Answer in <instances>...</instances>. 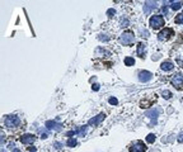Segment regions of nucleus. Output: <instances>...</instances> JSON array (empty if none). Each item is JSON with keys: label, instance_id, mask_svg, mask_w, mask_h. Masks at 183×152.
Segmentation results:
<instances>
[{"label": "nucleus", "instance_id": "nucleus-7", "mask_svg": "<svg viewBox=\"0 0 183 152\" xmlns=\"http://www.w3.org/2000/svg\"><path fill=\"white\" fill-rule=\"evenodd\" d=\"M46 128L47 129H52V131H56V132H60L62 129V126L57 122H55V121H47L46 122Z\"/></svg>", "mask_w": 183, "mask_h": 152}, {"label": "nucleus", "instance_id": "nucleus-27", "mask_svg": "<svg viewBox=\"0 0 183 152\" xmlns=\"http://www.w3.org/2000/svg\"><path fill=\"white\" fill-rule=\"evenodd\" d=\"M127 24H129V21H127V19H122L121 21V27H127Z\"/></svg>", "mask_w": 183, "mask_h": 152}, {"label": "nucleus", "instance_id": "nucleus-30", "mask_svg": "<svg viewBox=\"0 0 183 152\" xmlns=\"http://www.w3.org/2000/svg\"><path fill=\"white\" fill-rule=\"evenodd\" d=\"M99 86H101L99 84H94V85H93V90H94V91H98V90H99Z\"/></svg>", "mask_w": 183, "mask_h": 152}, {"label": "nucleus", "instance_id": "nucleus-8", "mask_svg": "<svg viewBox=\"0 0 183 152\" xmlns=\"http://www.w3.org/2000/svg\"><path fill=\"white\" fill-rule=\"evenodd\" d=\"M172 84H173V86H176L177 89H183V76L181 75V74H178V75H176L174 78L172 79Z\"/></svg>", "mask_w": 183, "mask_h": 152}, {"label": "nucleus", "instance_id": "nucleus-28", "mask_svg": "<svg viewBox=\"0 0 183 152\" xmlns=\"http://www.w3.org/2000/svg\"><path fill=\"white\" fill-rule=\"evenodd\" d=\"M140 33H141V36H142V37H149V32H148V31H145V29H144V31L141 29V31H140Z\"/></svg>", "mask_w": 183, "mask_h": 152}, {"label": "nucleus", "instance_id": "nucleus-19", "mask_svg": "<svg viewBox=\"0 0 183 152\" xmlns=\"http://www.w3.org/2000/svg\"><path fill=\"white\" fill-rule=\"evenodd\" d=\"M174 22H176L177 24H183V13H182V14H178V15L176 17Z\"/></svg>", "mask_w": 183, "mask_h": 152}, {"label": "nucleus", "instance_id": "nucleus-21", "mask_svg": "<svg viewBox=\"0 0 183 152\" xmlns=\"http://www.w3.org/2000/svg\"><path fill=\"white\" fill-rule=\"evenodd\" d=\"M161 94H163V98H166V99H171V97H172V93L169 90H164Z\"/></svg>", "mask_w": 183, "mask_h": 152}, {"label": "nucleus", "instance_id": "nucleus-5", "mask_svg": "<svg viewBox=\"0 0 183 152\" xmlns=\"http://www.w3.org/2000/svg\"><path fill=\"white\" fill-rule=\"evenodd\" d=\"M146 147L145 146V143L144 142H141V141H136V142H134L131 146H130V152H144V151H146Z\"/></svg>", "mask_w": 183, "mask_h": 152}, {"label": "nucleus", "instance_id": "nucleus-18", "mask_svg": "<svg viewBox=\"0 0 183 152\" xmlns=\"http://www.w3.org/2000/svg\"><path fill=\"white\" fill-rule=\"evenodd\" d=\"M66 145H67L69 147H75V146L78 145V141H77L75 138H69L67 142H66Z\"/></svg>", "mask_w": 183, "mask_h": 152}, {"label": "nucleus", "instance_id": "nucleus-12", "mask_svg": "<svg viewBox=\"0 0 183 152\" xmlns=\"http://www.w3.org/2000/svg\"><path fill=\"white\" fill-rule=\"evenodd\" d=\"M87 133V126H83V127H78L77 129L74 131H70L67 133V136H74V135H79V136H84Z\"/></svg>", "mask_w": 183, "mask_h": 152}, {"label": "nucleus", "instance_id": "nucleus-11", "mask_svg": "<svg viewBox=\"0 0 183 152\" xmlns=\"http://www.w3.org/2000/svg\"><path fill=\"white\" fill-rule=\"evenodd\" d=\"M34 141H36V137L33 135H29V133H27V135H23L21 137V142L23 145H32Z\"/></svg>", "mask_w": 183, "mask_h": 152}, {"label": "nucleus", "instance_id": "nucleus-10", "mask_svg": "<svg viewBox=\"0 0 183 152\" xmlns=\"http://www.w3.org/2000/svg\"><path fill=\"white\" fill-rule=\"evenodd\" d=\"M154 9H156V2H145V4H144L145 14H150Z\"/></svg>", "mask_w": 183, "mask_h": 152}, {"label": "nucleus", "instance_id": "nucleus-6", "mask_svg": "<svg viewBox=\"0 0 183 152\" xmlns=\"http://www.w3.org/2000/svg\"><path fill=\"white\" fill-rule=\"evenodd\" d=\"M153 79V74L149 71H140L139 72V80L141 83H148Z\"/></svg>", "mask_w": 183, "mask_h": 152}, {"label": "nucleus", "instance_id": "nucleus-26", "mask_svg": "<svg viewBox=\"0 0 183 152\" xmlns=\"http://www.w3.org/2000/svg\"><path fill=\"white\" fill-rule=\"evenodd\" d=\"M55 148H56V150H61L62 148V143H60V142H55Z\"/></svg>", "mask_w": 183, "mask_h": 152}, {"label": "nucleus", "instance_id": "nucleus-24", "mask_svg": "<svg viewBox=\"0 0 183 152\" xmlns=\"http://www.w3.org/2000/svg\"><path fill=\"white\" fill-rule=\"evenodd\" d=\"M115 14H116V10H115V9H108V10H107V15H108L109 18H112Z\"/></svg>", "mask_w": 183, "mask_h": 152}, {"label": "nucleus", "instance_id": "nucleus-33", "mask_svg": "<svg viewBox=\"0 0 183 152\" xmlns=\"http://www.w3.org/2000/svg\"><path fill=\"white\" fill-rule=\"evenodd\" d=\"M0 142H2V143L4 142V133L3 132H2V138H0Z\"/></svg>", "mask_w": 183, "mask_h": 152}, {"label": "nucleus", "instance_id": "nucleus-25", "mask_svg": "<svg viewBox=\"0 0 183 152\" xmlns=\"http://www.w3.org/2000/svg\"><path fill=\"white\" fill-rule=\"evenodd\" d=\"M109 104H112V105H117L118 104V100L116 98H111L109 99Z\"/></svg>", "mask_w": 183, "mask_h": 152}, {"label": "nucleus", "instance_id": "nucleus-22", "mask_svg": "<svg viewBox=\"0 0 183 152\" xmlns=\"http://www.w3.org/2000/svg\"><path fill=\"white\" fill-rule=\"evenodd\" d=\"M40 135L42 136V138H47V137H48V132H47L45 128H41V129H40Z\"/></svg>", "mask_w": 183, "mask_h": 152}, {"label": "nucleus", "instance_id": "nucleus-14", "mask_svg": "<svg viewBox=\"0 0 183 152\" xmlns=\"http://www.w3.org/2000/svg\"><path fill=\"white\" fill-rule=\"evenodd\" d=\"M137 56L139 57H141V59H144L145 57V53H146V45L144 43V42H140L139 45H137Z\"/></svg>", "mask_w": 183, "mask_h": 152}, {"label": "nucleus", "instance_id": "nucleus-29", "mask_svg": "<svg viewBox=\"0 0 183 152\" xmlns=\"http://www.w3.org/2000/svg\"><path fill=\"white\" fill-rule=\"evenodd\" d=\"M178 142H181V143H183V131L179 133V136H178Z\"/></svg>", "mask_w": 183, "mask_h": 152}, {"label": "nucleus", "instance_id": "nucleus-31", "mask_svg": "<svg viewBox=\"0 0 183 152\" xmlns=\"http://www.w3.org/2000/svg\"><path fill=\"white\" fill-rule=\"evenodd\" d=\"M161 10H163V13H164V14H168V9H167V7H166V5L163 7V9H161Z\"/></svg>", "mask_w": 183, "mask_h": 152}, {"label": "nucleus", "instance_id": "nucleus-3", "mask_svg": "<svg viewBox=\"0 0 183 152\" xmlns=\"http://www.w3.org/2000/svg\"><path fill=\"white\" fill-rule=\"evenodd\" d=\"M19 123H21V119L18 116H8L4 121V124L8 128H15V127L19 126Z\"/></svg>", "mask_w": 183, "mask_h": 152}, {"label": "nucleus", "instance_id": "nucleus-2", "mask_svg": "<svg viewBox=\"0 0 183 152\" xmlns=\"http://www.w3.org/2000/svg\"><path fill=\"white\" fill-rule=\"evenodd\" d=\"M149 24L151 26V28L154 29H159L164 26V18L161 15H153L149 21Z\"/></svg>", "mask_w": 183, "mask_h": 152}, {"label": "nucleus", "instance_id": "nucleus-34", "mask_svg": "<svg viewBox=\"0 0 183 152\" xmlns=\"http://www.w3.org/2000/svg\"><path fill=\"white\" fill-rule=\"evenodd\" d=\"M12 152H21V151H19V148H14Z\"/></svg>", "mask_w": 183, "mask_h": 152}, {"label": "nucleus", "instance_id": "nucleus-1", "mask_svg": "<svg viewBox=\"0 0 183 152\" xmlns=\"http://www.w3.org/2000/svg\"><path fill=\"white\" fill-rule=\"evenodd\" d=\"M135 41V36L132 32H123L121 36H120V42L123 45V46H130L132 45Z\"/></svg>", "mask_w": 183, "mask_h": 152}, {"label": "nucleus", "instance_id": "nucleus-13", "mask_svg": "<svg viewBox=\"0 0 183 152\" xmlns=\"http://www.w3.org/2000/svg\"><path fill=\"white\" fill-rule=\"evenodd\" d=\"M158 114H159V109H151V110H148V112H146L145 116L153 119L151 124H155V123H156V118H158Z\"/></svg>", "mask_w": 183, "mask_h": 152}, {"label": "nucleus", "instance_id": "nucleus-20", "mask_svg": "<svg viewBox=\"0 0 183 152\" xmlns=\"http://www.w3.org/2000/svg\"><path fill=\"white\" fill-rule=\"evenodd\" d=\"M154 141H155V135H153V133H150V135H148V137H146V142L153 143Z\"/></svg>", "mask_w": 183, "mask_h": 152}, {"label": "nucleus", "instance_id": "nucleus-4", "mask_svg": "<svg viewBox=\"0 0 183 152\" xmlns=\"http://www.w3.org/2000/svg\"><path fill=\"white\" fill-rule=\"evenodd\" d=\"M172 36H174V32H173L172 28H164V31H161V32L158 34V40L161 41V42H163V41H168Z\"/></svg>", "mask_w": 183, "mask_h": 152}, {"label": "nucleus", "instance_id": "nucleus-17", "mask_svg": "<svg viewBox=\"0 0 183 152\" xmlns=\"http://www.w3.org/2000/svg\"><path fill=\"white\" fill-rule=\"evenodd\" d=\"M125 65L126 66H134L135 65V60L132 59V57H126V59H125Z\"/></svg>", "mask_w": 183, "mask_h": 152}, {"label": "nucleus", "instance_id": "nucleus-16", "mask_svg": "<svg viewBox=\"0 0 183 152\" xmlns=\"http://www.w3.org/2000/svg\"><path fill=\"white\" fill-rule=\"evenodd\" d=\"M166 4H172L171 8H172L173 10H178V9L183 5V2H167Z\"/></svg>", "mask_w": 183, "mask_h": 152}, {"label": "nucleus", "instance_id": "nucleus-15", "mask_svg": "<svg viewBox=\"0 0 183 152\" xmlns=\"http://www.w3.org/2000/svg\"><path fill=\"white\" fill-rule=\"evenodd\" d=\"M160 69H161L163 71H171V70L174 69V65H173L171 61H166V62H163V64L160 65Z\"/></svg>", "mask_w": 183, "mask_h": 152}, {"label": "nucleus", "instance_id": "nucleus-32", "mask_svg": "<svg viewBox=\"0 0 183 152\" xmlns=\"http://www.w3.org/2000/svg\"><path fill=\"white\" fill-rule=\"evenodd\" d=\"M28 152H37V150H36V147H29Z\"/></svg>", "mask_w": 183, "mask_h": 152}, {"label": "nucleus", "instance_id": "nucleus-23", "mask_svg": "<svg viewBox=\"0 0 183 152\" xmlns=\"http://www.w3.org/2000/svg\"><path fill=\"white\" fill-rule=\"evenodd\" d=\"M98 40L99 41H103V42H107V41H109V37H107V34H99L98 36Z\"/></svg>", "mask_w": 183, "mask_h": 152}, {"label": "nucleus", "instance_id": "nucleus-9", "mask_svg": "<svg viewBox=\"0 0 183 152\" xmlns=\"http://www.w3.org/2000/svg\"><path fill=\"white\" fill-rule=\"evenodd\" d=\"M104 118H106V114H104V113H101V114H98L97 117H93V118H92V119L88 122V124H89V126L96 127V126H98Z\"/></svg>", "mask_w": 183, "mask_h": 152}]
</instances>
